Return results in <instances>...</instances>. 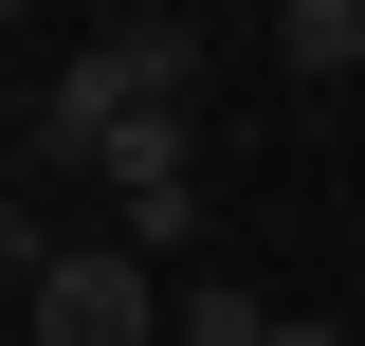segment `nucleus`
<instances>
[{"label": "nucleus", "mask_w": 365, "mask_h": 346, "mask_svg": "<svg viewBox=\"0 0 365 346\" xmlns=\"http://www.w3.org/2000/svg\"><path fill=\"white\" fill-rule=\"evenodd\" d=\"M19 346H165V273L128 237H91V256H37V328Z\"/></svg>", "instance_id": "obj_1"}, {"label": "nucleus", "mask_w": 365, "mask_h": 346, "mask_svg": "<svg viewBox=\"0 0 365 346\" xmlns=\"http://www.w3.org/2000/svg\"><path fill=\"white\" fill-rule=\"evenodd\" d=\"M274 55L292 73H365V0H274Z\"/></svg>", "instance_id": "obj_2"}, {"label": "nucleus", "mask_w": 365, "mask_h": 346, "mask_svg": "<svg viewBox=\"0 0 365 346\" xmlns=\"http://www.w3.org/2000/svg\"><path fill=\"white\" fill-rule=\"evenodd\" d=\"M182 346H274V310H256V292H220V273H201V292H182Z\"/></svg>", "instance_id": "obj_3"}, {"label": "nucleus", "mask_w": 365, "mask_h": 346, "mask_svg": "<svg viewBox=\"0 0 365 346\" xmlns=\"http://www.w3.org/2000/svg\"><path fill=\"white\" fill-rule=\"evenodd\" d=\"M274 346H347V328H329V310H274Z\"/></svg>", "instance_id": "obj_4"}, {"label": "nucleus", "mask_w": 365, "mask_h": 346, "mask_svg": "<svg viewBox=\"0 0 365 346\" xmlns=\"http://www.w3.org/2000/svg\"><path fill=\"white\" fill-rule=\"evenodd\" d=\"M0 19H19V0H0Z\"/></svg>", "instance_id": "obj_5"}]
</instances>
